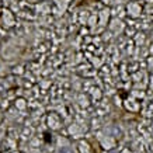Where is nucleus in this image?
Masks as SVG:
<instances>
[{
  "mask_svg": "<svg viewBox=\"0 0 153 153\" xmlns=\"http://www.w3.org/2000/svg\"><path fill=\"white\" fill-rule=\"evenodd\" d=\"M58 153H73V152H72L69 148H62V149L58 150Z\"/></svg>",
  "mask_w": 153,
  "mask_h": 153,
  "instance_id": "f257e3e1",
  "label": "nucleus"
}]
</instances>
